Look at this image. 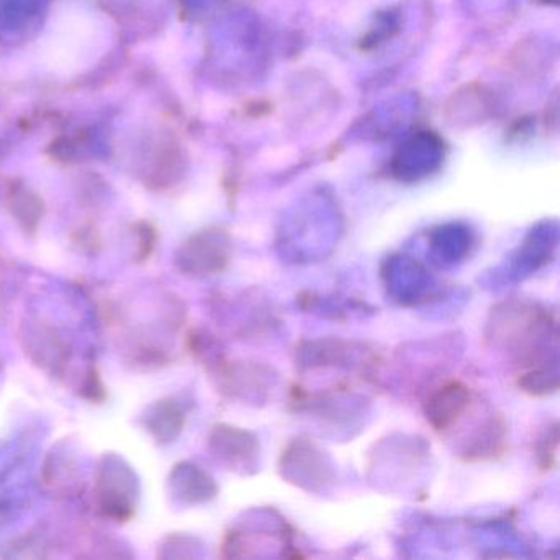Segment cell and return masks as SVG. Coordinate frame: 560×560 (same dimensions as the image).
Here are the masks:
<instances>
[{"label": "cell", "instance_id": "cell-2", "mask_svg": "<svg viewBox=\"0 0 560 560\" xmlns=\"http://www.w3.org/2000/svg\"><path fill=\"white\" fill-rule=\"evenodd\" d=\"M231 258V242L222 231H205L183 245L178 264L185 273H218Z\"/></svg>", "mask_w": 560, "mask_h": 560}, {"label": "cell", "instance_id": "cell-1", "mask_svg": "<svg viewBox=\"0 0 560 560\" xmlns=\"http://www.w3.org/2000/svg\"><path fill=\"white\" fill-rule=\"evenodd\" d=\"M137 481L119 457H104L97 474L96 500L104 516L126 521L136 511Z\"/></svg>", "mask_w": 560, "mask_h": 560}, {"label": "cell", "instance_id": "cell-4", "mask_svg": "<svg viewBox=\"0 0 560 560\" xmlns=\"http://www.w3.org/2000/svg\"><path fill=\"white\" fill-rule=\"evenodd\" d=\"M468 401H470V393L467 386L458 382L448 383L434 393L425 405L428 421L438 431H444L455 424L457 419L467 411Z\"/></svg>", "mask_w": 560, "mask_h": 560}, {"label": "cell", "instance_id": "cell-7", "mask_svg": "<svg viewBox=\"0 0 560 560\" xmlns=\"http://www.w3.org/2000/svg\"><path fill=\"white\" fill-rule=\"evenodd\" d=\"M40 8V0H0V28L15 31L27 24Z\"/></svg>", "mask_w": 560, "mask_h": 560}, {"label": "cell", "instance_id": "cell-3", "mask_svg": "<svg viewBox=\"0 0 560 560\" xmlns=\"http://www.w3.org/2000/svg\"><path fill=\"white\" fill-rule=\"evenodd\" d=\"M444 159V145L431 132L409 139L395 156V175L405 182L424 178L439 168Z\"/></svg>", "mask_w": 560, "mask_h": 560}, {"label": "cell", "instance_id": "cell-6", "mask_svg": "<svg viewBox=\"0 0 560 560\" xmlns=\"http://www.w3.org/2000/svg\"><path fill=\"white\" fill-rule=\"evenodd\" d=\"M183 422H185V412L173 399L156 402L145 416V428L159 442L173 441L182 432Z\"/></svg>", "mask_w": 560, "mask_h": 560}, {"label": "cell", "instance_id": "cell-5", "mask_svg": "<svg viewBox=\"0 0 560 560\" xmlns=\"http://www.w3.org/2000/svg\"><path fill=\"white\" fill-rule=\"evenodd\" d=\"M172 485L178 493L176 497L188 503H202L211 500L215 493L211 478L195 465H178L172 474Z\"/></svg>", "mask_w": 560, "mask_h": 560}]
</instances>
